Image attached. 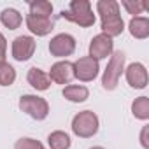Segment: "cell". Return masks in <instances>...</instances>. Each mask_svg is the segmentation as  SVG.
Wrapping results in <instances>:
<instances>
[{"label":"cell","instance_id":"cb8c5ba5","mask_svg":"<svg viewBox=\"0 0 149 149\" xmlns=\"http://www.w3.org/2000/svg\"><path fill=\"white\" fill-rule=\"evenodd\" d=\"M6 51H7V40L6 37L0 33V65L6 63Z\"/></svg>","mask_w":149,"mask_h":149},{"label":"cell","instance_id":"3957f363","mask_svg":"<svg viewBox=\"0 0 149 149\" xmlns=\"http://www.w3.org/2000/svg\"><path fill=\"white\" fill-rule=\"evenodd\" d=\"M98 126H100V121L93 111H81L72 119V132L81 139H90L97 135Z\"/></svg>","mask_w":149,"mask_h":149},{"label":"cell","instance_id":"d6986e66","mask_svg":"<svg viewBox=\"0 0 149 149\" xmlns=\"http://www.w3.org/2000/svg\"><path fill=\"white\" fill-rule=\"evenodd\" d=\"M132 114L137 118V119H149V98L147 97H139L133 100L132 104Z\"/></svg>","mask_w":149,"mask_h":149},{"label":"cell","instance_id":"e0dca14e","mask_svg":"<svg viewBox=\"0 0 149 149\" xmlns=\"http://www.w3.org/2000/svg\"><path fill=\"white\" fill-rule=\"evenodd\" d=\"M47 144H49L51 149H68L70 147V137H68V133H65L61 130H56V132L49 133Z\"/></svg>","mask_w":149,"mask_h":149},{"label":"cell","instance_id":"603a6c76","mask_svg":"<svg viewBox=\"0 0 149 149\" xmlns=\"http://www.w3.org/2000/svg\"><path fill=\"white\" fill-rule=\"evenodd\" d=\"M14 149H44V146H42V142H39L35 139L23 137L14 144Z\"/></svg>","mask_w":149,"mask_h":149},{"label":"cell","instance_id":"484cf974","mask_svg":"<svg viewBox=\"0 0 149 149\" xmlns=\"http://www.w3.org/2000/svg\"><path fill=\"white\" fill-rule=\"evenodd\" d=\"M91 149H105V147H100V146H95V147H91Z\"/></svg>","mask_w":149,"mask_h":149},{"label":"cell","instance_id":"44dd1931","mask_svg":"<svg viewBox=\"0 0 149 149\" xmlns=\"http://www.w3.org/2000/svg\"><path fill=\"white\" fill-rule=\"evenodd\" d=\"M16 81V70L7 61L0 65V86H11Z\"/></svg>","mask_w":149,"mask_h":149},{"label":"cell","instance_id":"ba28073f","mask_svg":"<svg viewBox=\"0 0 149 149\" xmlns=\"http://www.w3.org/2000/svg\"><path fill=\"white\" fill-rule=\"evenodd\" d=\"M112 49H114L112 39L107 37V35H104V33H98L90 42V54L88 56H91V58H95L98 61V60H104V58L111 56Z\"/></svg>","mask_w":149,"mask_h":149},{"label":"cell","instance_id":"4fadbf2b","mask_svg":"<svg viewBox=\"0 0 149 149\" xmlns=\"http://www.w3.org/2000/svg\"><path fill=\"white\" fill-rule=\"evenodd\" d=\"M100 26H102V33H104V35L114 39V37H118V35L123 33V30H125V21H123L121 14H114V16H109V18L102 19V25H100Z\"/></svg>","mask_w":149,"mask_h":149},{"label":"cell","instance_id":"7c38bea8","mask_svg":"<svg viewBox=\"0 0 149 149\" xmlns=\"http://www.w3.org/2000/svg\"><path fill=\"white\" fill-rule=\"evenodd\" d=\"M26 28L37 35V37H44L47 33H51L53 30V21L47 19V18H37V16H32L28 14L26 16Z\"/></svg>","mask_w":149,"mask_h":149},{"label":"cell","instance_id":"7402d4cb","mask_svg":"<svg viewBox=\"0 0 149 149\" xmlns=\"http://www.w3.org/2000/svg\"><path fill=\"white\" fill-rule=\"evenodd\" d=\"M121 6L128 11V14H133V18H135L137 14H142L144 9L147 7L146 2H140V0H135V2H133V0H123Z\"/></svg>","mask_w":149,"mask_h":149},{"label":"cell","instance_id":"30bf717a","mask_svg":"<svg viewBox=\"0 0 149 149\" xmlns=\"http://www.w3.org/2000/svg\"><path fill=\"white\" fill-rule=\"evenodd\" d=\"M49 79L56 84H68L74 79V63L68 60L56 61L49 70Z\"/></svg>","mask_w":149,"mask_h":149},{"label":"cell","instance_id":"d4e9b609","mask_svg":"<svg viewBox=\"0 0 149 149\" xmlns=\"http://www.w3.org/2000/svg\"><path fill=\"white\" fill-rule=\"evenodd\" d=\"M147 133H149V126H144L142 132H140V146L144 149H149V139H147Z\"/></svg>","mask_w":149,"mask_h":149},{"label":"cell","instance_id":"52a82bcc","mask_svg":"<svg viewBox=\"0 0 149 149\" xmlns=\"http://www.w3.org/2000/svg\"><path fill=\"white\" fill-rule=\"evenodd\" d=\"M35 53V39L30 35H19L13 40V58L16 61H26Z\"/></svg>","mask_w":149,"mask_h":149},{"label":"cell","instance_id":"7a4b0ae2","mask_svg":"<svg viewBox=\"0 0 149 149\" xmlns=\"http://www.w3.org/2000/svg\"><path fill=\"white\" fill-rule=\"evenodd\" d=\"M125 53L123 51H114L111 54V60L107 63V68L104 70V76H102V86L107 91H112L118 88L119 77L121 74L125 72Z\"/></svg>","mask_w":149,"mask_h":149},{"label":"cell","instance_id":"2e32d148","mask_svg":"<svg viewBox=\"0 0 149 149\" xmlns=\"http://www.w3.org/2000/svg\"><path fill=\"white\" fill-rule=\"evenodd\" d=\"M0 21H2V25L9 30H16L19 28V25L23 23V18L19 14V11L9 7V9H4L2 13H0Z\"/></svg>","mask_w":149,"mask_h":149},{"label":"cell","instance_id":"8992f818","mask_svg":"<svg viewBox=\"0 0 149 149\" xmlns=\"http://www.w3.org/2000/svg\"><path fill=\"white\" fill-rule=\"evenodd\" d=\"M76 51V39L70 33H58L49 42V53L54 58H65Z\"/></svg>","mask_w":149,"mask_h":149},{"label":"cell","instance_id":"9c48e42d","mask_svg":"<svg viewBox=\"0 0 149 149\" xmlns=\"http://www.w3.org/2000/svg\"><path fill=\"white\" fill-rule=\"evenodd\" d=\"M125 76H126V83L135 88V90H144L149 83V76H147V70L142 63H130L125 70Z\"/></svg>","mask_w":149,"mask_h":149},{"label":"cell","instance_id":"277c9868","mask_svg":"<svg viewBox=\"0 0 149 149\" xmlns=\"http://www.w3.org/2000/svg\"><path fill=\"white\" fill-rule=\"evenodd\" d=\"M19 109L35 121H42L49 114V104L46 98L37 95H23L19 98Z\"/></svg>","mask_w":149,"mask_h":149},{"label":"cell","instance_id":"5b68a950","mask_svg":"<svg viewBox=\"0 0 149 149\" xmlns=\"http://www.w3.org/2000/svg\"><path fill=\"white\" fill-rule=\"evenodd\" d=\"M100 72V65L95 58L91 56H83L74 63V77H77L83 83L95 81Z\"/></svg>","mask_w":149,"mask_h":149},{"label":"cell","instance_id":"8fae6325","mask_svg":"<svg viewBox=\"0 0 149 149\" xmlns=\"http://www.w3.org/2000/svg\"><path fill=\"white\" fill-rule=\"evenodd\" d=\"M26 81H28V84H30L33 90H37V91H46V90H49V86H51L49 76H47L44 70L37 68V67H32V68L28 70Z\"/></svg>","mask_w":149,"mask_h":149},{"label":"cell","instance_id":"ac0fdd59","mask_svg":"<svg viewBox=\"0 0 149 149\" xmlns=\"http://www.w3.org/2000/svg\"><path fill=\"white\" fill-rule=\"evenodd\" d=\"M30 14L49 19V16L53 14V4L47 0H33V2H30Z\"/></svg>","mask_w":149,"mask_h":149},{"label":"cell","instance_id":"6da1fadb","mask_svg":"<svg viewBox=\"0 0 149 149\" xmlns=\"http://www.w3.org/2000/svg\"><path fill=\"white\" fill-rule=\"evenodd\" d=\"M61 18L70 21V23H76L83 28L93 26L95 19H97L93 11H91V4L88 0H72L68 9L61 11Z\"/></svg>","mask_w":149,"mask_h":149},{"label":"cell","instance_id":"5bb4252c","mask_svg":"<svg viewBox=\"0 0 149 149\" xmlns=\"http://www.w3.org/2000/svg\"><path fill=\"white\" fill-rule=\"evenodd\" d=\"M128 30L132 33V37L135 39H147L149 37V19L146 16H135L130 19L128 23Z\"/></svg>","mask_w":149,"mask_h":149},{"label":"cell","instance_id":"ffe728a7","mask_svg":"<svg viewBox=\"0 0 149 149\" xmlns=\"http://www.w3.org/2000/svg\"><path fill=\"white\" fill-rule=\"evenodd\" d=\"M97 13L100 14V19L119 14V4L116 0H98L97 2Z\"/></svg>","mask_w":149,"mask_h":149},{"label":"cell","instance_id":"9a60e30c","mask_svg":"<svg viewBox=\"0 0 149 149\" xmlns=\"http://www.w3.org/2000/svg\"><path fill=\"white\" fill-rule=\"evenodd\" d=\"M61 93L68 102H74V104H81V102L88 100V97H90V90L83 84H68L63 88Z\"/></svg>","mask_w":149,"mask_h":149}]
</instances>
